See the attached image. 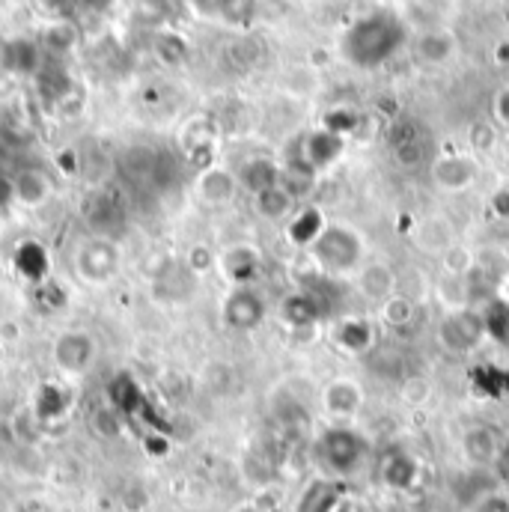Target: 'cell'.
Segmentation results:
<instances>
[{
  "label": "cell",
  "instance_id": "1",
  "mask_svg": "<svg viewBox=\"0 0 509 512\" xmlns=\"http://www.w3.org/2000/svg\"><path fill=\"white\" fill-rule=\"evenodd\" d=\"M408 42V27L393 12H370L358 18L340 39L343 57L358 69H379Z\"/></svg>",
  "mask_w": 509,
  "mask_h": 512
},
{
  "label": "cell",
  "instance_id": "2",
  "mask_svg": "<svg viewBox=\"0 0 509 512\" xmlns=\"http://www.w3.org/2000/svg\"><path fill=\"white\" fill-rule=\"evenodd\" d=\"M307 251L328 274H349L364 262V239L349 224H328Z\"/></svg>",
  "mask_w": 509,
  "mask_h": 512
},
{
  "label": "cell",
  "instance_id": "3",
  "mask_svg": "<svg viewBox=\"0 0 509 512\" xmlns=\"http://www.w3.org/2000/svg\"><path fill=\"white\" fill-rule=\"evenodd\" d=\"M319 456L331 474H352L367 459V438L352 426H328L319 438Z\"/></svg>",
  "mask_w": 509,
  "mask_h": 512
},
{
  "label": "cell",
  "instance_id": "4",
  "mask_svg": "<svg viewBox=\"0 0 509 512\" xmlns=\"http://www.w3.org/2000/svg\"><path fill=\"white\" fill-rule=\"evenodd\" d=\"M96 358H99V343H96V337H93L90 331H84V328H69V331H63V334L54 340V346H51V361H54L57 373L66 376V379H81V376H87V373L93 370Z\"/></svg>",
  "mask_w": 509,
  "mask_h": 512
},
{
  "label": "cell",
  "instance_id": "5",
  "mask_svg": "<svg viewBox=\"0 0 509 512\" xmlns=\"http://www.w3.org/2000/svg\"><path fill=\"white\" fill-rule=\"evenodd\" d=\"M123 251L111 236H90L78 254H75V271L87 283H111L120 274Z\"/></svg>",
  "mask_w": 509,
  "mask_h": 512
},
{
  "label": "cell",
  "instance_id": "6",
  "mask_svg": "<svg viewBox=\"0 0 509 512\" xmlns=\"http://www.w3.org/2000/svg\"><path fill=\"white\" fill-rule=\"evenodd\" d=\"M483 337H486L483 316L474 307H459V310L447 313L438 322V343L450 355H468V352H474L483 343Z\"/></svg>",
  "mask_w": 509,
  "mask_h": 512
},
{
  "label": "cell",
  "instance_id": "7",
  "mask_svg": "<svg viewBox=\"0 0 509 512\" xmlns=\"http://www.w3.org/2000/svg\"><path fill=\"white\" fill-rule=\"evenodd\" d=\"M265 298L256 292L254 286H236L221 307V319L233 331H256L265 322Z\"/></svg>",
  "mask_w": 509,
  "mask_h": 512
},
{
  "label": "cell",
  "instance_id": "8",
  "mask_svg": "<svg viewBox=\"0 0 509 512\" xmlns=\"http://www.w3.org/2000/svg\"><path fill=\"white\" fill-rule=\"evenodd\" d=\"M387 146L396 158L399 167L405 170H414L426 161V140H423V131L417 123L411 120H396L390 131H387Z\"/></svg>",
  "mask_w": 509,
  "mask_h": 512
},
{
  "label": "cell",
  "instance_id": "9",
  "mask_svg": "<svg viewBox=\"0 0 509 512\" xmlns=\"http://www.w3.org/2000/svg\"><path fill=\"white\" fill-rule=\"evenodd\" d=\"M477 179V164L462 152H444L432 161V182L441 191H465Z\"/></svg>",
  "mask_w": 509,
  "mask_h": 512
},
{
  "label": "cell",
  "instance_id": "10",
  "mask_svg": "<svg viewBox=\"0 0 509 512\" xmlns=\"http://www.w3.org/2000/svg\"><path fill=\"white\" fill-rule=\"evenodd\" d=\"M501 438L492 426L486 423H477V426H468L459 438V447H462V456L468 465L474 468H495V459L501 453Z\"/></svg>",
  "mask_w": 509,
  "mask_h": 512
},
{
  "label": "cell",
  "instance_id": "11",
  "mask_svg": "<svg viewBox=\"0 0 509 512\" xmlns=\"http://www.w3.org/2000/svg\"><path fill=\"white\" fill-rule=\"evenodd\" d=\"M361 402H364V393H361L358 382H352V379H334V382L325 384V390H322V405L337 420L355 417Z\"/></svg>",
  "mask_w": 509,
  "mask_h": 512
},
{
  "label": "cell",
  "instance_id": "12",
  "mask_svg": "<svg viewBox=\"0 0 509 512\" xmlns=\"http://www.w3.org/2000/svg\"><path fill=\"white\" fill-rule=\"evenodd\" d=\"M218 262H221V271L236 286H251L256 280V274H259V268H262V256L251 245H233V248H227Z\"/></svg>",
  "mask_w": 509,
  "mask_h": 512
},
{
  "label": "cell",
  "instance_id": "13",
  "mask_svg": "<svg viewBox=\"0 0 509 512\" xmlns=\"http://www.w3.org/2000/svg\"><path fill=\"white\" fill-rule=\"evenodd\" d=\"M456 33L447 30V27H435V30H426L414 39V54L420 63L426 66H441L447 63L453 54H456Z\"/></svg>",
  "mask_w": 509,
  "mask_h": 512
},
{
  "label": "cell",
  "instance_id": "14",
  "mask_svg": "<svg viewBox=\"0 0 509 512\" xmlns=\"http://www.w3.org/2000/svg\"><path fill=\"white\" fill-rule=\"evenodd\" d=\"M236 191H239L236 173H230V170H224V167H218V164L206 167V170L200 173V179H197V194H200V200H206V203H212V206L230 203V200L236 197Z\"/></svg>",
  "mask_w": 509,
  "mask_h": 512
},
{
  "label": "cell",
  "instance_id": "15",
  "mask_svg": "<svg viewBox=\"0 0 509 512\" xmlns=\"http://www.w3.org/2000/svg\"><path fill=\"white\" fill-rule=\"evenodd\" d=\"M346 492L337 480H313L307 483V489L298 495L295 512H337V507L343 504Z\"/></svg>",
  "mask_w": 509,
  "mask_h": 512
},
{
  "label": "cell",
  "instance_id": "16",
  "mask_svg": "<svg viewBox=\"0 0 509 512\" xmlns=\"http://www.w3.org/2000/svg\"><path fill=\"white\" fill-rule=\"evenodd\" d=\"M280 173H283V167L277 161H271V158H248L239 167L236 179H239V188H245L248 194L256 197V194L280 185Z\"/></svg>",
  "mask_w": 509,
  "mask_h": 512
},
{
  "label": "cell",
  "instance_id": "17",
  "mask_svg": "<svg viewBox=\"0 0 509 512\" xmlns=\"http://www.w3.org/2000/svg\"><path fill=\"white\" fill-rule=\"evenodd\" d=\"M393 286H396V274H393V268L387 262L370 259L367 265H361V271H358V289L364 292V298L384 304L393 295Z\"/></svg>",
  "mask_w": 509,
  "mask_h": 512
},
{
  "label": "cell",
  "instance_id": "18",
  "mask_svg": "<svg viewBox=\"0 0 509 512\" xmlns=\"http://www.w3.org/2000/svg\"><path fill=\"white\" fill-rule=\"evenodd\" d=\"M48 194H51V179L42 173V170H33V167H27V170H21L15 179H12V197L18 200V203H24V206H42L45 200H48Z\"/></svg>",
  "mask_w": 509,
  "mask_h": 512
},
{
  "label": "cell",
  "instance_id": "19",
  "mask_svg": "<svg viewBox=\"0 0 509 512\" xmlns=\"http://www.w3.org/2000/svg\"><path fill=\"white\" fill-rule=\"evenodd\" d=\"M280 319H283L289 328H313V325L322 319V313H319L316 301L301 289V292H292V295L283 298V304H280Z\"/></svg>",
  "mask_w": 509,
  "mask_h": 512
},
{
  "label": "cell",
  "instance_id": "20",
  "mask_svg": "<svg viewBox=\"0 0 509 512\" xmlns=\"http://www.w3.org/2000/svg\"><path fill=\"white\" fill-rule=\"evenodd\" d=\"M325 227H328V221H325V215L319 209H313V206L298 209L292 215V221H289V242L298 245V248H310L322 236Z\"/></svg>",
  "mask_w": 509,
  "mask_h": 512
},
{
  "label": "cell",
  "instance_id": "21",
  "mask_svg": "<svg viewBox=\"0 0 509 512\" xmlns=\"http://www.w3.org/2000/svg\"><path fill=\"white\" fill-rule=\"evenodd\" d=\"M382 480L390 489H408L417 480V459L405 450H390L382 462Z\"/></svg>",
  "mask_w": 509,
  "mask_h": 512
},
{
  "label": "cell",
  "instance_id": "22",
  "mask_svg": "<svg viewBox=\"0 0 509 512\" xmlns=\"http://www.w3.org/2000/svg\"><path fill=\"white\" fill-rule=\"evenodd\" d=\"M334 337H337V343H340L346 352H355V355L370 352V349H373V340H376V337H373V325H370L367 319H361V316L343 319V322L337 325Z\"/></svg>",
  "mask_w": 509,
  "mask_h": 512
},
{
  "label": "cell",
  "instance_id": "23",
  "mask_svg": "<svg viewBox=\"0 0 509 512\" xmlns=\"http://www.w3.org/2000/svg\"><path fill=\"white\" fill-rule=\"evenodd\" d=\"M480 316H483L486 337L509 352V301L507 298H492V301H486V304H483V310H480Z\"/></svg>",
  "mask_w": 509,
  "mask_h": 512
},
{
  "label": "cell",
  "instance_id": "24",
  "mask_svg": "<svg viewBox=\"0 0 509 512\" xmlns=\"http://www.w3.org/2000/svg\"><path fill=\"white\" fill-rule=\"evenodd\" d=\"M256 203V212H259V218H265V221H283V218H292L298 209V203L286 194V188L283 185H274V188H268V191H262V194H256L254 197Z\"/></svg>",
  "mask_w": 509,
  "mask_h": 512
},
{
  "label": "cell",
  "instance_id": "25",
  "mask_svg": "<svg viewBox=\"0 0 509 512\" xmlns=\"http://www.w3.org/2000/svg\"><path fill=\"white\" fill-rule=\"evenodd\" d=\"M152 51L164 66H182L188 60V42L173 30H161L152 42Z\"/></svg>",
  "mask_w": 509,
  "mask_h": 512
},
{
  "label": "cell",
  "instance_id": "26",
  "mask_svg": "<svg viewBox=\"0 0 509 512\" xmlns=\"http://www.w3.org/2000/svg\"><path fill=\"white\" fill-rule=\"evenodd\" d=\"M441 265H444L447 277L465 280V277H471V271L477 268V256H474L471 248H465V245H447V248L441 251Z\"/></svg>",
  "mask_w": 509,
  "mask_h": 512
},
{
  "label": "cell",
  "instance_id": "27",
  "mask_svg": "<svg viewBox=\"0 0 509 512\" xmlns=\"http://www.w3.org/2000/svg\"><path fill=\"white\" fill-rule=\"evenodd\" d=\"M9 69L15 72H36L42 69V48L30 39H18V42H9Z\"/></svg>",
  "mask_w": 509,
  "mask_h": 512
},
{
  "label": "cell",
  "instance_id": "28",
  "mask_svg": "<svg viewBox=\"0 0 509 512\" xmlns=\"http://www.w3.org/2000/svg\"><path fill=\"white\" fill-rule=\"evenodd\" d=\"M417 316V304L405 295H390L382 304V319L390 328H408Z\"/></svg>",
  "mask_w": 509,
  "mask_h": 512
},
{
  "label": "cell",
  "instance_id": "29",
  "mask_svg": "<svg viewBox=\"0 0 509 512\" xmlns=\"http://www.w3.org/2000/svg\"><path fill=\"white\" fill-rule=\"evenodd\" d=\"M39 90H42V96H45L48 102H60V99L69 96L72 81H69V75H66L60 66H45V69L39 72Z\"/></svg>",
  "mask_w": 509,
  "mask_h": 512
},
{
  "label": "cell",
  "instance_id": "30",
  "mask_svg": "<svg viewBox=\"0 0 509 512\" xmlns=\"http://www.w3.org/2000/svg\"><path fill=\"white\" fill-rule=\"evenodd\" d=\"M72 45H75V27L69 21L51 24L42 36V51H48V54H66Z\"/></svg>",
  "mask_w": 509,
  "mask_h": 512
},
{
  "label": "cell",
  "instance_id": "31",
  "mask_svg": "<svg viewBox=\"0 0 509 512\" xmlns=\"http://www.w3.org/2000/svg\"><path fill=\"white\" fill-rule=\"evenodd\" d=\"M179 12V0H137V18L149 24H164Z\"/></svg>",
  "mask_w": 509,
  "mask_h": 512
},
{
  "label": "cell",
  "instance_id": "32",
  "mask_svg": "<svg viewBox=\"0 0 509 512\" xmlns=\"http://www.w3.org/2000/svg\"><path fill=\"white\" fill-rule=\"evenodd\" d=\"M256 15V0H224L221 3V21L230 27H248Z\"/></svg>",
  "mask_w": 509,
  "mask_h": 512
},
{
  "label": "cell",
  "instance_id": "33",
  "mask_svg": "<svg viewBox=\"0 0 509 512\" xmlns=\"http://www.w3.org/2000/svg\"><path fill=\"white\" fill-rule=\"evenodd\" d=\"M358 126H361V117H358L352 108H331V111L325 114V120H322V128H325V131L340 134V137L352 134Z\"/></svg>",
  "mask_w": 509,
  "mask_h": 512
},
{
  "label": "cell",
  "instance_id": "34",
  "mask_svg": "<svg viewBox=\"0 0 509 512\" xmlns=\"http://www.w3.org/2000/svg\"><path fill=\"white\" fill-rule=\"evenodd\" d=\"M429 396H432V382L429 379H423V376H405V382H402V399L408 405H423Z\"/></svg>",
  "mask_w": 509,
  "mask_h": 512
},
{
  "label": "cell",
  "instance_id": "35",
  "mask_svg": "<svg viewBox=\"0 0 509 512\" xmlns=\"http://www.w3.org/2000/svg\"><path fill=\"white\" fill-rule=\"evenodd\" d=\"M185 262H188V268L194 271V274H203V271H209V268H215V262H218V256L212 254L206 245H194L188 256H185Z\"/></svg>",
  "mask_w": 509,
  "mask_h": 512
},
{
  "label": "cell",
  "instance_id": "36",
  "mask_svg": "<svg viewBox=\"0 0 509 512\" xmlns=\"http://www.w3.org/2000/svg\"><path fill=\"white\" fill-rule=\"evenodd\" d=\"M468 137H471V146H474V149H480V152H489V149L495 146V140H498L495 128L489 126L486 120L474 123V126H471V131H468Z\"/></svg>",
  "mask_w": 509,
  "mask_h": 512
},
{
  "label": "cell",
  "instance_id": "37",
  "mask_svg": "<svg viewBox=\"0 0 509 512\" xmlns=\"http://www.w3.org/2000/svg\"><path fill=\"white\" fill-rule=\"evenodd\" d=\"M489 209H492L495 218L509 221V188H498V191L489 197Z\"/></svg>",
  "mask_w": 509,
  "mask_h": 512
},
{
  "label": "cell",
  "instance_id": "38",
  "mask_svg": "<svg viewBox=\"0 0 509 512\" xmlns=\"http://www.w3.org/2000/svg\"><path fill=\"white\" fill-rule=\"evenodd\" d=\"M221 3L224 0H191V9L203 18H218L221 15Z\"/></svg>",
  "mask_w": 509,
  "mask_h": 512
},
{
  "label": "cell",
  "instance_id": "39",
  "mask_svg": "<svg viewBox=\"0 0 509 512\" xmlns=\"http://www.w3.org/2000/svg\"><path fill=\"white\" fill-rule=\"evenodd\" d=\"M495 120L504 128H509V87H504V90L495 96Z\"/></svg>",
  "mask_w": 509,
  "mask_h": 512
},
{
  "label": "cell",
  "instance_id": "40",
  "mask_svg": "<svg viewBox=\"0 0 509 512\" xmlns=\"http://www.w3.org/2000/svg\"><path fill=\"white\" fill-rule=\"evenodd\" d=\"M495 471H498V477L509 483V441L501 444V453H498V459H495Z\"/></svg>",
  "mask_w": 509,
  "mask_h": 512
},
{
  "label": "cell",
  "instance_id": "41",
  "mask_svg": "<svg viewBox=\"0 0 509 512\" xmlns=\"http://www.w3.org/2000/svg\"><path fill=\"white\" fill-rule=\"evenodd\" d=\"M477 512H509V501L507 498H501V495H489V498L477 507Z\"/></svg>",
  "mask_w": 509,
  "mask_h": 512
},
{
  "label": "cell",
  "instance_id": "42",
  "mask_svg": "<svg viewBox=\"0 0 509 512\" xmlns=\"http://www.w3.org/2000/svg\"><path fill=\"white\" fill-rule=\"evenodd\" d=\"M495 60H498L501 66H509V42H501V45L495 48Z\"/></svg>",
  "mask_w": 509,
  "mask_h": 512
},
{
  "label": "cell",
  "instance_id": "43",
  "mask_svg": "<svg viewBox=\"0 0 509 512\" xmlns=\"http://www.w3.org/2000/svg\"><path fill=\"white\" fill-rule=\"evenodd\" d=\"M3 69H9V42L0 39V72Z\"/></svg>",
  "mask_w": 509,
  "mask_h": 512
},
{
  "label": "cell",
  "instance_id": "44",
  "mask_svg": "<svg viewBox=\"0 0 509 512\" xmlns=\"http://www.w3.org/2000/svg\"><path fill=\"white\" fill-rule=\"evenodd\" d=\"M81 6H87V9H108L114 0H78Z\"/></svg>",
  "mask_w": 509,
  "mask_h": 512
},
{
  "label": "cell",
  "instance_id": "45",
  "mask_svg": "<svg viewBox=\"0 0 509 512\" xmlns=\"http://www.w3.org/2000/svg\"><path fill=\"white\" fill-rule=\"evenodd\" d=\"M337 512H361V507H358L355 501H346V498H343V504L337 507Z\"/></svg>",
  "mask_w": 509,
  "mask_h": 512
},
{
  "label": "cell",
  "instance_id": "46",
  "mask_svg": "<svg viewBox=\"0 0 509 512\" xmlns=\"http://www.w3.org/2000/svg\"><path fill=\"white\" fill-rule=\"evenodd\" d=\"M239 512H265V510H259L256 504H248V507H242V510H239Z\"/></svg>",
  "mask_w": 509,
  "mask_h": 512
}]
</instances>
